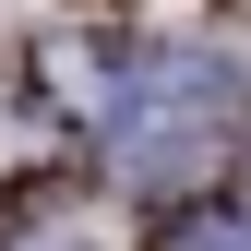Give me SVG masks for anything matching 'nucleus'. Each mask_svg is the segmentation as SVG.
<instances>
[{"mask_svg": "<svg viewBox=\"0 0 251 251\" xmlns=\"http://www.w3.org/2000/svg\"><path fill=\"white\" fill-rule=\"evenodd\" d=\"M215 108H227L215 60H168V72L120 108V168H132V179H192L203 144H215Z\"/></svg>", "mask_w": 251, "mask_h": 251, "instance_id": "1", "label": "nucleus"}]
</instances>
